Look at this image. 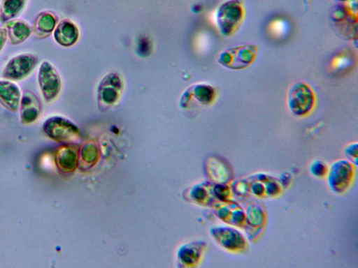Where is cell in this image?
Wrapping results in <instances>:
<instances>
[{
	"label": "cell",
	"mask_w": 358,
	"mask_h": 268,
	"mask_svg": "<svg viewBox=\"0 0 358 268\" xmlns=\"http://www.w3.org/2000/svg\"><path fill=\"white\" fill-rule=\"evenodd\" d=\"M339 1H346V0H339Z\"/></svg>",
	"instance_id": "obj_19"
},
{
	"label": "cell",
	"mask_w": 358,
	"mask_h": 268,
	"mask_svg": "<svg viewBox=\"0 0 358 268\" xmlns=\"http://www.w3.org/2000/svg\"><path fill=\"white\" fill-rule=\"evenodd\" d=\"M38 63V57L34 53H22L12 57L4 66L2 77L17 81L27 77Z\"/></svg>",
	"instance_id": "obj_3"
},
{
	"label": "cell",
	"mask_w": 358,
	"mask_h": 268,
	"mask_svg": "<svg viewBox=\"0 0 358 268\" xmlns=\"http://www.w3.org/2000/svg\"><path fill=\"white\" fill-rule=\"evenodd\" d=\"M53 35L55 41L60 45L69 46L76 40V27L71 21L64 20L55 27Z\"/></svg>",
	"instance_id": "obj_13"
},
{
	"label": "cell",
	"mask_w": 358,
	"mask_h": 268,
	"mask_svg": "<svg viewBox=\"0 0 358 268\" xmlns=\"http://www.w3.org/2000/svg\"><path fill=\"white\" fill-rule=\"evenodd\" d=\"M314 103L315 94L308 84L297 82L292 85L287 94V105L294 114H308L312 110Z\"/></svg>",
	"instance_id": "obj_1"
},
{
	"label": "cell",
	"mask_w": 358,
	"mask_h": 268,
	"mask_svg": "<svg viewBox=\"0 0 358 268\" xmlns=\"http://www.w3.org/2000/svg\"><path fill=\"white\" fill-rule=\"evenodd\" d=\"M55 163L62 170H69L74 168L75 154L69 147H60L55 154Z\"/></svg>",
	"instance_id": "obj_15"
},
{
	"label": "cell",
	"mask_w": 358,
	"mask_h": 268,
	"mask_svg": "<svg viewBox=\"0 0 358 268\" xmlns=\"http://www.w3.org/2000/svg\"><path fill=\"white\" fill-rule=\"evenodd\" d=\"M353 175V168L351 165L341 161L334 163L329 172V184L331 188L336 192H342L348 188Z\"/></svg>",
	"instance_id": "obj_7"
},
{
	"label": "cell",
	"mask_w": 358,
	"mask_h": 268,
	"mask_svg": "<svg viewBox=\"0 0 358 268\" xmlns=\"http://www.w3.org/2000/svg\"><path fill=\"white\" fill-rule=\"evenodd\" d=\"M42 130L47 137L57 142L70 140L76 133L71 122L57 116L48 118L43 124Z\"/></svg>",
	"instance_id": "obj_6"
},
{
	"label": "cell",
	"mask_w": 358,
	"mask_h": 268,
	"mask_svg": "<svg viewBox=\"0 0 358 268\" xmlns=\"http://www.w3.org/2000/svg\"><path fill=\"white\" fill-rule=\"evenodd\" d=\"M29 0H1L0 21L6 22L17 16L24 8Z\"/></svg>",
	"instance_id": "obj_14"
},
{
	"label": "cell",
	"mask_w": 358,
	"mask_h": 268,
	"mask_svg": "<svg viewBox=\"0 0 358 268\" xmlns=\"http://www.w3.org/2000/svg\"><path fill=\"white\" fill-rule=\"evenodd\" d=\"M3 27L6 30L10 43L13 45L23 43L32 32L29 24L21 19H12L5 22Z\"/></svg>",
	"instance_id": "obj_10"
},
{
	"label": "cell",
	"mask_w": 358,
	"mask_h": 268,
	"mask_svg": "<svg viewBox=\"0 0 358 268\" xmlns=\"http://www.w3.org/2000/svg\"><path fill=\"white\" fill-rule=\"evenodd\" d=\"M311 169H313V170H311L313 174L317 176H322L325 174L326 172L325 165L320 162L315 163L314 164L313 163Z\"/></svg>",
	"instance_id": "obj_17"
},
{
	"label": "cell",
	"mask_w": 358,
	"mask_h": 268,
	"mask_svg": "<svg viewBox=\"0 0 358 268\" xmlns=\"http://www.w3.org/2000/svg\"><path fill=\"white\" fill-rule=\"evenodd\" d=\"M267 30L273 38L281 39L289 34V23L285 19L276 18L270 22Z\"/></svg>",
	"instance_id": "obj_16"
},
{
	"label": "cell",
	"mask_w": 358,
	"mask_h": 268,
	"mask_svg": "<svg viewBox=\"0 0 358 268\" xmlns=\"http://www.w3.org/2000/svg\"><path fill=\"white\" fill-rule=\"evenodd\" d=\"M243 17V10L237 0L223 3L217 11V24L221 34L229 36L239 27Z\"/></svg>",
	"instance_id": "obj_4"
},
{
	"label": "cell",
	"mask_w": 358,
	"mask_h": 268,
	"mask_svg": "<svg viewBox=\"0 0 358 268\" xmlns=\"http://www.w3.org/2000/svg\"><path fill=\"white\" fill-rule=\"evenodd\" d=\"M257 54V45H242L223 51L220 55L219 62L227 68L240 70L250 66L255 60Z\"/></svg>",
	"instance_id": "obj_2"
},
{
	"label": "cell",
	"mask_w": 358,
	"mask_h": 268,
	"mask_svg": "<svg viewBox=\"0 0 358 268\" xmlns=\"http://www.w3.org/2000/svg\"><path fill=\"white\" fill-rule=\"evenodd\" d=\"M20 110L22 124H30L35 122L41 113V103L37 95L30 90L24 91L22 94Z\"/></svg>",
	"instance_id": "obj_8"
},
{
	"label": "cell",
	"mask_w": 358,
	"mask_h": 268,
	"mask_svg": "<svg viewBox=\"0 0 358 268\" xmlns=\"http://www.w3.org/2000/svg\"><path fill=\"white\" fill-rule=\"evenodd\" d=\"M57 18L52 11L38 13L33 22L32 31L38 38H45L55 30Z\"/></svg>",
	"instance_id": "obj_12"
},
{
	"label": "cell",
	"mask_w": 358,
	"mask_h": 268,
	"mask_svg": "<svg viewBox=\"0 0 358 268\" xmlns=\"http://www.w3.org/2000/svg\"><path fill=\"white\" fill-rule=\"evenodd\" d=\"M355 63L353 52L350 50L343 49L331 57L328 68L331 73L342 75L348 73L353 68Z\"/></svg>",
	"instance_id": "obj_11"
},
{
	"label": "cell",
	"mask_w": 358,
	"mask_h": 268,
	"mask_svg": "<svg viewBox=\"0 0 358 268\" xmlns=\"http://www.w3.org/2000/svg\"><path fill=\"white\" fill-rule=\"evenodd\" d=\"M22 97L20 87L8 80H0V103L10 112L17 110Z\"/></svg>",
	"instance_id": "obj_9"
},
{
	"label": "cell",
	"mask_w": 358,
	"mask_h": 268,
	"mask_svg": "<svg viewBox=\"0 0 358 268\" xmlns=\"http://www.w3.org/2000/svg\"><path fill=\"white\" fill-rule=\"evenodd\" d=\"M7 32L4 27L0 28V52L3 48L7 39Z\"/></svg>",
	"instance_id": "obj_18"
},
{
	"label": "cell",
	"mask_w": 358,
	"mask_h": 268,
	"mask_svg": "<svg viewBox=\"0 0 358 268\" xmlns=\"http://www.w3.org/2000/svg\"><path fill=\"white\" fill-rule=\"evenodd\" d=\"M38 83L46 102H51L57 98L61 89V80L55 68L48 61H43L39 66Z\"/></svg>",
	"instance_id": "obj_5"
}]
</instances>
